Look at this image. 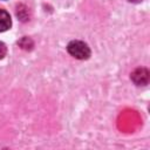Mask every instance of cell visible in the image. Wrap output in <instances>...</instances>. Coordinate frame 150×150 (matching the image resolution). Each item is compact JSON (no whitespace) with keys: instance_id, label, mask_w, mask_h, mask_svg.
<instances>
[{"instance_id":"277c9868","label":"cell","mask_w":150,"mask_h":150,"mask_svg":"<svg viewBox=\"0 0 150 150\" xmlns=\"http://www.w3.org/2000/svg\"><path fill=\"white\" fill-rule=\"evenodd\" d=\"M18 43H19V46H20L21 48H23V49H26V50H30L32 47H33V45H34L33 41H32L29 38H26V36L22 38Z\"/></svg>"},{"instance_id":"7a4b0ae2","label":"cell","mask_w":150,"mask_h":150,"mask_svg":"<svg viewBox=\"0 0 150 150\" xmlns=\"http://www.w3.org/2000/svg\"><path fill=\"white\" fill-rule=\"evenodd\" d=\"M131 80L137 86H145L149 82V71L145 68H137L131 74Z\"/></svg>"},{"instance_id":"6da1fadb","label":"cell","mask_w":150,"mask_h":150,"mask_svg":"<svg viewBox=\"0 0 150 150\" xmlns=\"http://www.w3.org/2000/svg\"><path fill=\"white\" fill-rule=\"evenodd\" d=\"M67 52L75 59L87 60L90 56V48L88 45L80 40H73L67 45Z\"/></svg>"},{"instance_id":"8992f818","label":"cell","mask_w":150,"mask_h":150,"mask_svg":"<svg viewBox=\"0 0 150 150\" xmlns=\"http://www.w3.org/2000/svg\"><path fill=\"white\" fill-rule=\"evenodd\" d=\"M129 1H136L137 2V1H141V0H129Z\"/></svg>"},{"instance_id":"3957f363","label":"cell","mask_w":150,"mask_h":150,"mask_svg":"<svg viewBox=\"0 0 150 150\" xmlns=\"http://www.w3.org/2000/svg\"><path fill=\"white\" fill-rule=\"evenodd\" d=\"M12 26V19L7 11L0 9V33L6 32Z\"/></svg>"},{"instance_id":"5b68a950","label":"cell","mask_w":150,"mask_h":150,"mask_svg":"<svg viewBox=\"0 0 150 150\" xmlns=\"http://www.w3.org/2000/svg\"><path fill=\"white\" fill-rule=\"evenodd\" d=\"M7 53V48H6V45L4 42L0 41V59H4V56L6 55Z\"/></svg>"}]
</instances>
